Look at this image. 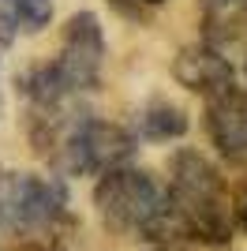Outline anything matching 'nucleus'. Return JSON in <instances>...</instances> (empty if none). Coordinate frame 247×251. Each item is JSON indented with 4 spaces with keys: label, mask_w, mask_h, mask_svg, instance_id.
Wrapping results in <instances>:
<instances>
[{
    "label": "nucleus",
    "mask_w": 247,
    "mask_h": 251,
    "mask_svg": "<svg viewBox=\"0 0 247 251\" xmlns=\"http://www.w3.org/2000/svg\"><path fill=\"white\" fill-rule=\"evenodd\" d=\"M202 26L214 45L247 38V0H202Z\"/></svg>",
    "instance_id": "obj_7"
},
{
    "label": "nucleus",
    "mask_w": 247,
    "mask_h": 251,
    "mask_svg": "<svg viewBox=\"0 0 247 251\" xmlns=\"http://www.w3.org/2000/svg\"><path fill=\"white\" fill-rule=\"evenodd\" d=\"M206 127L214 147L228 157L247 154V90L236 83L206 98Z\"/></svg>",
    "instance_id": "obj_5"
},
{
    "label": "nucleus",
    "mask_w": 247,
    "mask_h": 251,
    "mask_svg": "<svg viewBox=\"0 0 247 251\" xmlns=\"http://www.w3.org/2000/svg\"><path fill=\"white\" fill-rule=\"evenodd\" d=\"M11 195H15V173L0 169V229H8L11 221Z\"/></svg>",
    "instance_id": "obj_9"
},
{
    "label": "nucleus",
    "mask_w": 247,
    "mask_h": 251,
    "mask_svg": "<svg viewBox=\"0 0 247 251\" xmlns=\"http://www.w3.org/2000/svg\"><path fill=\"white\" fill-rule=\"evenodd\" d=\"M131 154H135L131 131H124L120 124H105V120H82L68 150L60 154L56 169L68 176H101L109 169L127 165Z\"/></svg>",
    "instance_id": "obj_3"
},
{
    "label": "nucleus",
    "mask_w": 247,
    "mask_h": 251,
    "mask_svg": "<svg viewBox=\"0 0 247 251\" xmlns=\"http://www.w3.org/2000/svg\"><path fill=\"white\" fill-rule=\"evenodd\" d=\"M173 75H176L180 86H187V90H195V94H202V98L232 86V64H228V56H221V49L210 45V42L184 45V49L176 52V60H173Z\"/></svg>",
    "instance_id": "obj_6"
},
{
    "label": "nucleus",
    "mask_w": 247,
    "mask_h": 251,
    "mask_svg": "<svg viewBox=\"0 0 247 251\" xmlns=\"http://www.w3.org/2000/svg\"><path fill=\"white\" fill-rule=\"evenodd\" d=\"M232 218H236L240 225H244V229H247V188H244V195H240V199H236V206H232Z\"/></svg>",
    "instance_id": "obj_10"
},
{
    "label": "nucleus",
    "mask_w": 247,
    "mask_h": 251,
    "mask_svg": "<svg viewBox=\"0 0 247 251\" xmlns=\"http://www.w3.org/2000/svg\"><path fill=\"white\" fill-rule=\"evenodd\" d=\"M244 72H247V64H244Z\"/></svg>",
    "instance_id": "obj_12"
},
{
    "label": "nucleus",
    "mask_w": 247,
    "mask_h": 251,
    "mask_svg": "<svg viewBox=\"0 0 247 251\" xmlns=\"http://www.w3.org/2000/svg\"><path fill=\"white\" fill-rule=\"evenodd\" d=\"M135 127L150 143H169V139H180L187 131V113L173 101H146L135 113Z\"/></svg>",
    "instance_id": "obj_8"
},
{
    "label": "nucleus",
    "mask_w": 247,
    "mask_h": 251,
    "mask_svg": "<svg viewBox=\"0 0 247 251\" xmlns=\"http://www.w3.org/2000/svg\"><path fill=\"white\" fill-rule=\"evenodd\" d=\"M94 206L113 229L124 232H150V225L157 221L165 206V188L157 184L150 173L131 165L109 169L98 176V188H94Z\"/></svg>",
    "instance_id": "obj_2"
},
{
    "label": "nucleus",
    "mask_w": 247,
    "mask_h": 251,
    "mask_svg": "<svg viewBox=\"0 0 247 251\" xmlns=\"http://www.w3.org/2000/svg\"><path fill=\"white\" fill-rule=\"evenodd\" d=\"M143 4H161V0H143Z\"/></svg>",
    "instance_id": "obj_11"
},
{
    "label": "nucleus",
    "mask_w": 247,
    "mask_h": 251,
    "mask_svg": "<svg viewBox=\"0 0 247 251\" xmlns=\"http://www.w3.org/2000/svg\"><path fill=\"white\" fill-rule=\"evenodd\" d=\"M169 202L184 225L187 240L225 244L236 229L232 206H228L225 184L198 150H176L169 161Z\"/></svg>",
    "instance_id": "obj_1"
},
{
    "label": "nucleus",
    "mask_w": 247,
    "mask_h": 251,
    "mask_svg": "<svg viewBox=\"0 0 247 251\" xmlns=\"http://www.w3.org/2000/svg\"><path fill=\"white\" fill-rule=\"evenodd\" d=\"M101 56H105V38H101L98 15H94V11L72 15L68 26H64V38H60V56L52 60L72 94H82V90L98 86Z\"/></svg>",
    "instance_id": "obj_4"
}]
</instances>
